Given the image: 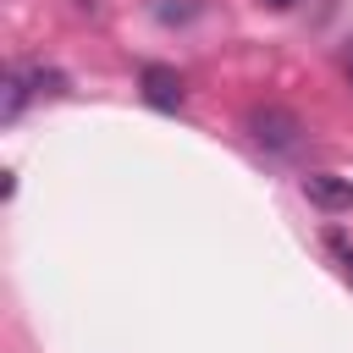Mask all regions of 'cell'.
Instances as JSON below:
<instances>
[{"label": "cell", "mask_w": 353, "mask_h": 353, "mask_svg": "<svg viewBox=\"0 0 353 353\" xmlns=\"http://www.w3.org/2000/svg\"><path fill=\"white\" fill-rule=\"evenodd\" d=\"M298 132H303V121H298L292 110H281V105H254V110H248V138H254L259 149L287 154V149L298 143Z\"/></svg>", "instance_id": "obj_1"}, {"label": "cell", "mask_w": 353, "mask_h": 353, "mask_svg": "<svg viewBox=\"0 0 353 353\" xmlns=\"http://www.w3.org/2000/svg\"><path fill=\"white\" fill-rule=\"evenodd\" d=\"M303 199L314 210H325V215H342V210H353V182L336 176V171H309L303 176Z\"/></svg>", "instance_id": "obj_2"}, {"label": "cell", "mask_w": 353, "mask_h": 353, "mask_svg": "<svg viewBox=\"0 0 353 353\" xmlns=\"http://www.w3.org/2000/svg\"><path fill=\"white\" fill-rule=\"evenodd\" d=\"M138 88H143V99H149L154 110H176V105H182V77H176L171 66H160V61H149V66L138 72Z\"/></svg>", "instance_id": "obj_3"}, {"label": "cell", "mask_w": 353, "mask_h": 353, "mask_svg": "<svg viewBox=\"0 0 353 353\" xmlns=\"http://www.w3.org/2000/svg\"><path fill=\"white\" fill-rule=\"evenodd\" d=\"M28 94H33L28 72H11V77H6V99H0V121H17L22 105H28Z\"/></svg>", "instance_id": "obj_4"}, {"label": "cell", "mask_w": 353, "mask_h": 353, "mask_svg": "<svg viewBox=\"0 0 353 353\" xmlns=\"http://www.w3.org/2000/svg\"><path fill=\"white\" fill-rule=\"evenodd\" d=\"M336 66H342V77H347V83H353V39H347V44H342V55H336Z\"/></svg>", "instance_id": "obj_5"}, {"label": "cell", "mask_w": 353, "mask_h": 353, "mask_svg": "<svg viewBox=\"0 0 353 353\" xmlns=\"http://www.w3.org/2000/svg\"><path fill=\"white\" fill-rule=\"evenodd\" d=\"M265 6H276V11H281V6H292V0H265Z\"/></svg>", "instance_id": "obj_6"}, {"label": "cell", "mask_w": 353, "mask_h": 353, "mask_svg": "<svg viewBox=\"0 0 353 353\" xmlns=\"http://www.w3.org/2000/svg\"><path fill=\"white\" fill-rule=\"evenodd\" d=\"M347 276H353V254H347Z\"/></svg>", "instance_id": "obj_7"}]
</instances>
